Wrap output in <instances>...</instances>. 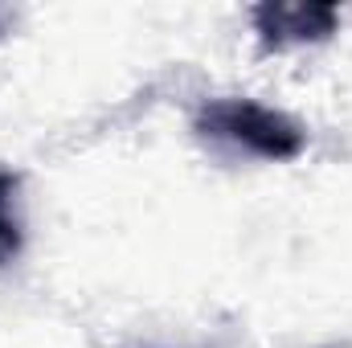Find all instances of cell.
<instances>
[{"label": "cell", "instance_id": "obj_1", "mask_svg": "<svg viewBox=\"0 0 352 348\" xmlns=\"http://www.w3.org/2000/svg\"><path fill=\"white\" fill-rule=\"evenodd\" d=\"M192 127L213 148H226L234 156L274 160V164L295 160L307 148V131L291 115L263 107L254 98H213L197 111Z\"/></svg>", "mask_w": 352, "mask_h": 348}, {"label": "cell", "instance_id": "obj_2", "mask_svg": "<svg viewBox=\"0 0 352 348\" xmlns=\"http://www.w3.org/2000/svg\"><path fill=\"white\" fill-rule=\"evenodd\" d=\"M336 25H340V12L332 4H258L254 8V29L266 50L328 41Z\"/></svg>", "mask_w": 352, "mask_h": 348}, {"label": "cell", "instance_id": "obj_3", "mask_svg": "<svg viewBox=\"0 0 352 348\" xmlns=\"http://www.w3.org/2000/svg\"><path fill=\"white\" fill-rule=\"evenodd\" d=\"M25 221H21V176L0 168V266L21 259Z\"/></svg>", "mask_w": 352, "mask_h": 348}]
</instances>
